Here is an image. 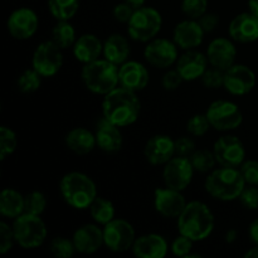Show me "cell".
I'll return each instance as SVG.
<instances>
[{
    "label": "cell",
    "instance_id": "6da1fadb",
    "mask_svg": "<svg viewBox=\"0 0 258 258\" xmlns=\"http://www.w3.org/2000/svg\"><path fill=\"white\" fill-rule=\"evenodd\" d=\"M141 112V102L138 92L118 86L103 96V118L118 127H126L138 121Z\"/></svg>",
    "mask_w": 258,
    "mask_h": 258
},
{
    "label": "cell",
    "instance_id": "7a4b0ae2",
    "mask_svg": "<svg viewBox=\"0 0 258 258\" xmlns=\"http://www.w3.org/2000/svg\"><path fill=\"white\" fill-rule=\"evenodd\" d=\"M176 221L179 234H183L194 242L207 239L214 229L213 213L207 204L199 201L186 204Z\"/></svg>",
    "mask_w": 258,
    "mask_h": 258
},
{
    "label": "cell",
    "instance_id": "3957f363",
    "mask_svg": "<svg viewBox=\"0 0 258 258\" xmlns=\"http://www.w3.org/2000/svg\"><path fill=\"white\" fill-rule=\"evenodd\" d=\"M246 181L239 168L221 166L214 169L206 178L204 188L212 198L221 202H232L239 198Z\"/></svg>",
    "mask_w": 258,
    "mask_h": 258
},
{
    "label": "cell",
    "instance_id": "277c9868",
    "mask_svg": "<svg viewBox=\"0 0 258 258\" xmlns=\"http://www.w3.org/2000/svg\"><path fill=\"white\" fill-rule=\"evenodd\" d=\"M59 191L66 203L77 211L88 209L98 197L95 181L81 171H71L63 175L59 183Z\"/></svg>",
    "mask_w": 258,
    "mask_h": 258
},
{
    "label": "cell",
    "instance_id": "5b68a950",
    "mask_svg": "<svg viewBox=\"0 0 258 258\" xmlns=\"http://www.w3.org/2000/svg\"><path fill=\"white\" fill-rule=\"evenodd\" d=\"M81 78L90 92L105 96L120 86L118 66L106 58H98L93 62L83 64Z\"/></svg>",
    "mask_w": 258,
    "mask_h": 258
},
{
    "label": "cell",
    "instance_id": "8992f818",
    "mask_svg": "<svg viewBox=\"0 0 258 258\" xmlns=\"http://www.w3.org/2000/svg\"><path fill=\"white\" fill-rule=\"evenodd\" d=\"M15 243L24 249H34L42 246L47 238V226L40 216L23 213L13 222Z\"/></svg>",
    "mask_w": 258,
    "mask_h": 258
},
{
    "label": "cell",
    "instance_id": "52a82bcc",
    "mask_svg": "<svg viewBox=\"0 0 258 258\" xmlns=\"http://www.w3.org/2000/svg\"><path fill=\"white\" fill-rule=\"evenodd\" d=\"M163 27V17L151 7H141L135 9L127 23L128 37L135 42L148 43L153 40Z\"/></svg>",
    "mask_w": 258,
    "mask_h": 258
},
{
    "label": "cell",
    "instance_id": "ba28073f",
    "mask_svg": "<svg viewBox=\"0 0 258 258\" xmlns=\"http://www.w3.org/2000/svg\"><path fill=\"white\" fill-rule=\"evenodd\" d=\"M103 243L115 253H123L133 248L136 232L133 224L123 218H115L103 226Z\"/></svg>",
    "mask_w": 258,
    "mask_h": 258
},
{
    "label": "cell",
    "instance_id": "9c48e42d",
    "mask_svg": "<svg viewBox=\"0 0 258 258\" xmlns=\"http://www.w3.org/2000/svg\"><path fill=\"white\" fill-rule=\"evenodd\" d=\"M206 115L212 127L217 131L236 130L243 122L241 108L232 101H214L208 106Z\"/></svg>",
    "mask_w": 258,
    "mask_h": 258
},
{
    "label": "cell",
    "instance_id": "30bf717a",
    "mask_svg": "<svg viewBox=\"0 0 258 258\" xmlns=\"http://www.w3.org/2000/svg\"><path fill=\"white\" fill-rule=\"evenodd\" d=\"M62 50L53 40L40 43L33 53L32 67L42 77H53L63 66Z\"/></svg>",
    "mask_w": 258,
    "mask_h": 258
},
{
    "label": "cell",
    "instance_id": "8fae6325",
    "mask_svg": "<svg viewBox=\"0 0 258 258\" xmlns=\"http://www.w3.org/2000/svg\"><path fill=\"white\" fill-rule=\"evenodd\" d=\"M219 166L239 168L246 160V148L239 138L234 135H223L217 139L213 146Z\"/></svg>",
    "mask_w": 258,
    "mask_h": 258
},
{
    "label": "cell",
    "instance_id": "7c38bea8",
    "mask_svg": "<svg viewBox=\"0 0 258 258\" xmlns=\"http://www.w3.org/2000/svg\"><path fill=\"white\" fill-rule=\"evenodd\" d=\"M178 45L174 40L166 38H154L146 43L144 57L146 62L159 70H168L179 58Z\"/></svg>",
    "mask_w": 258,
    "mask_h": 258
},
{
    "label": "cell",
    "instance_id": "4fadbf2b",
    "mask_svg": "<svg viewBox=\"0 0 258 258\" xmlns=\"http://www.w3.org/2000/svg\"><path fill=\"white\" fill-rule=\"evenodd\" d=\"M194 168L191 161L185 156L175 155L164 165L163 179L165 186L175 190H185L193 180Z\"/></svg>",
    "mask_w": 258,
    "mask_h": 258
},
{
    "label": "cell",
    "instance_id": "5bb4252c",
    "mask_svg": "<svg viewBox=\"0 0 258 258\" xmlns=\"http://www.w3.org/2000/svg\"><path fill=\"white\" fill-rule=\"evenodd\" d=\"M38 27H39L38 15L30 8H18L7 20L8 32L17 40L30 39L37 33Z\"/></svg>",
    "mask_w": 258,
    "mask_h": 258
},
{
    "label": "cell",
    "instance_id": "9a60e30c",
    "mask_svg": "<svg viewBox=\"0 0 258 258\" xmlns=\"http://www.w3.org/2000/svg\"><path fill=\"white\" fill-rule=\"evenodd\" d=\"M257 82L256 73L246 64L234 63L232 67L224 71L223 87L233 96L248 95Z\"/></svg>",
    "mask_w": 258,
    "mask_h": 258
},
{
    "label": "cell",
    "instance_id": "2e32d148",
    "mask_svg": "<svg viewBox=\"0 0 258 258\" xmlns=\"http://www.w3.org/2000/svg\"><path fill=\"white\" fill-rule=\"evenodd\" d=\"M185 197L180 190L165 186L154 191V207L160 216L165 218H178L186 207Z\"/></svg>",
    "mask_w": 258,
    "mask_h": 258
},
{
    "label": "cell",
    "instance_id": "e0dca14e",
    "mask_svg": "<svg viewBox=\"0 0 258 258\" xmlns=\"http://www.w3.org/2000/svg\"><path fill=\"white\" fill-rule=\"evenodd\" d=\"M144 155L151 165H165L175 156V140L168 135H155L146 141Z\"/></svg>",
    "mask_w": 258,
    "mask_h": 258
},
{
    "label": "cell",
    "instance_id": "ac0fdd59",
    "mask_svg": "<svg viewBox=\"0 0 258 258\" xmlns=\"http://www.w3.org/2000/svg\"><path fill=\"white\" fill-rule=\"evenodd\" d=\"M72 241L75 243L76 251L81 254H93L102 246L103 243V229L100 228L97 223H87L78 227L73 233Z\"/></svg>",
    "mask_w": 258,
    "mask_h": 258
},
{
    "label": "cell",
    "instance_id": "d6986e66",
    "mask_svg": "<svg viewBox=\"0 0 258 258\" xmlns=\"http://www.w3.org/2000/svg\"><path fill=\"white\" fill-rule=\"evenodd\" d=\"M206 54L209 64L222 71H227L236 63L237 48L232 39L216 38L209 43Z\"/></svg>",
    "mask_w": 258,
    "mask_h": 258
},
{
    "label": "cell",
    "instance_id": "ffe728a7",
    "mask_svg": "<svg viewBox=\"0 0 258 258\" xmlns=\"http://www.w3.org/2000/svg\"><path fill=\"white\" fill-rule=\"evenodd\" d=\"M118 80L120 86L122 87L134 92H140L148 87L150 75L143 63L138 60H126L125 63L118 66Z\"/></svg>",
    "mask_w": 258,
    "mask_h": 258
},
{
    "label": "cell",
    "instance_id": "44dd1931",
    "mask_svg": "<svg viewBox=\"0 0 258 258\" xmlns=\"http://www.w3.org/2000/svg\"><path fill=\"white\" fill-rule=\"evenodd\" d=\"M228 34L237 43H252L258 40V17L251 12L241 13L231 20Z\"/></svg>",
    "mask_w": 258,
    "mask_h": 258
},
{
    "label": "cell",
    "instance_id": "7402d4cb",
    "mask_svg": "<svg viewBox=\"0 0 258 258\" xmlns=\"http://www.w3.org/2000/svg\"><path fill=\"white\" fill-rule=\"evenodd\" d=\"M206 32L197 19H185L174 28L173 40L180 49H196L203 43Z\"/></svg>",
    "mask_w": 258,
    "mask_h": 258
},
{
    "label": "cell",
    "instance_id": "603a6c76",
    "mask_svg": "<svg viewBox=\"0 0 258 258\" xmlns=\"http://www.w3.org/2000/svg\"><path fill=\"white\" fill-rule=\"evenodd\" d=\"M208 64L209 62L207 54L196 49H190L185 50L183 54L179 55L175 68L180 73L184 81L190 82V81L201 78L208 68Z\"/></svg>",
    "mask_w": 258,
    "mask_h": 258
},
{
    "label": "cell",
    "instance_id": "cb8c5ba5",
    "mask_svg": "<svg viewBox=\"0 0 258 258\" xmlns=\"http://www.w3.org/2000/svg\"><path fill=\"white\" fill-rule=\"evenodd\" d=\"M131 251L139 258H164L169 252V244L160 234L148 233L136 237Z\"/></svg>",
    "mask_w": 258,
    "mask_h": 258
},
{
    "label": "cell",
    "instance_id": "d4e9b609",
    "mask_svg": "<svg viewBox=\"0 0 258 258\" xmlns=\"http://www.w3.org/2000/svg\"><path fill=\"white\" fill-rule=\"evenodd\" d=\"M72 48L75 58L83 64L93 62L101 58V54H103V43L97 35L91 34V33L77 38Z\"/></svg>",
    "mask_w": 258,
    "mask_h": 258
},
{
    "label": "cell",
    "instance_id": "484cf974",
    "mask_svg": "<svg viewBox=\"0 0 258 258\" xmlns=\"http://www.w3.org/2000/svg\"><path fill=\"white\" fill-rule=\"evenodd\" d=\"M96 141L101 150L112 154L121 150L123 138L118 126L113 125L110 121L103 118L102 122L98 123L97 130H96Z\"/></svg>",
    "mask_w": 258,
    "mask_h": 258
},
{
    "label": "cell",
    "instance_id": "4316f807",
    "mask_svg": "<svg viewBox=\"0 0 258 258\" xmlns=\"http://www.w3.org/2000/svg\"><path fill=\"white\" fill-rule=\"evenodd\" d=\"M66 146L77 155H87L97 146L96 134L86 127H75L66 135Z\"/></svg>",
    "mask_w": 258,
    "mask_h": 258
},
{
    "label": "cell",
    "instance_id": "83f0119b",
    "mask_svg": "<svg viewBox=\"0 0 258 258\" xmlns=\"http://www.w3.org/2000/svg\"><path fill=\"white\" fill-rule=\"evenodd\" d=\"M131 54V47L127 38L122 34H111L103 42V58L115 64L121 66L128 60Z\"/></svg>",
    "mask_w": 258,
    "mask_h": 258
},
{
    "label": "cell",
    "instance_id": "f1b7e54d",
    "mask_svg": "<svg viewBox=\"0 0 258 258\" xmlns=\"http://www.w3.org/2000/svg\"><path fill=\"white\" fill-rule=\"evenodd\" d=\"M24 213V196L17 189L5 188L0 193V214L15 219Z\"/></svg>",
    "mask_w": 258,
    "mask_h": 258
},
{
    "label": "cell",
    "instance_id": "f546056e",
    "mask_svg": "<svg viewBox=\"0 0 258 258\" xmlns=\"http://www.w3.org/2000/svg\"><path fill=\"white\" fill-rule=\"evenodd\" d=\"M88 209H90V214L93 221L100 226H105L115 219V206L107 198L97 197Z\"/></svg>",
    "mask_w": 258,
    "mask_h": 258
},
{
    "label": "cell",
    "instance_id": "4dcf8cb0",
    "mask_svg": "<svg viewBox=\"0 0 258 258\" xmlns=\"http://www.w3.org/2000/svg\"><path fill=\"white\" fill-rule=\"evenodd\" d=\"M52 40L60 49H68L75 45L77 40L76 30L70 20H58L52 30Z\"/></svg>",
    "mask_w": 258,
    "mask_h": 258
},
{
    "label": "cell",
    "instance_id": "1f68e13d",
    "mask_svg": "<svg viewBox=\"0 0 258 258\" xmlns=\"http://www.w3.org/2000/svg\"><path fill=\"white\" fill-rule=\"evenodd\" d=\"M48 9L57 20H71L80 9V0H48Z\"/></svg>",
    "mask_w": 258,
    "mask_h": 258
},
{
    "label": "cell",
    "instance_id": "d6a6232c",
    "mask_svg": "<svg viewBox=\"0 0 258 258\" xmlns=\"http://www.w3.org/2000/svg\"><path fill=\"white\" fill-rule=\"evenodd\" d=\"M189 159L194 170L198 173H211L216 169V165H218L213 150L211 151L208 149H197Z\"/></svg>",
    "mask_w": 258,
    "mask_h": 258
},
{
    "label": "cell",
    "instance_id": "836d02e7",
    "mask_svg": "<svg viewBox=\"0 0 258 258\" xmlns=\"http://www.w3.org/2000/svg\"><path fill=\"white\" fill-rule=\"evenodd\" d=\"M42 76L34 70L29 68L20 73L17 80V87L23 93H34L42 86Z\"/></svg>",
    "mask_w": 258,
    "mask_h": 258
},
{
    "label": "cell",
    "instance_id": "e575fe53",
    "mask_svg": "<svg viewBox=\"0 0 258 258\" xmlns=\"http://www.w3.org/2000/svg\"><path fill=\"white\" fill-rule=\"evenodd\" d=\"M48 206L47 197L39 190H33L24 196V213L42 216Z\"/></svg>",
    "mask_w": 258,
    "mask_h": 258
},
{
    "label": "cell",
    "instance_id": "d590c367",
    "mask_svg": "<svg viewBox=\"0 0 258 258\" xmlns=\"http://www.w3.org/2000/svg\"><path fill=\"white\" fill-rule=\"evenodd\" d=\"M18 146L17 134L8 126L0 127V160L4 161L7 156L12 155Z\"/></svg>",
    "mask_w": 258,
    "mask_h": 258
},
{
    "label": "cell",
    "instance_id": "8d00e7d4",
    "mask_svg": "<svg viewBox=\"0 0 258 258\" xmlns=\"http://www.w3.org/2000/svg\"><path fill=\"white\" fill-rule=\"evenodd\" d=\"M49 249L53 256L57 258H71L73 254L77 253L72 239H68L66 237H55V238H53L50 241Z\"/></svg>",
    "mask_w": 258,
    "mask_h": 258
},
{
    "label": "cell",
    "instance_id": "74e56055",
    "mask_svg": "<svg viewBox=\"0 0 258 258\" xmlns=\"http://www.w3.org/2000/svg\"><path fill=\"white\" fill-rule=\"evenodd\" d=\"M211 127V122H209L206 113H197L193 117L189 118L188 123H186V130H188V133L191 136H197V138L206 135Z\"/></svg>",
    "mask_w": 258,
    "mask_h": 258
},
{
    "label": "cell",
    "instance_id": "f35d334b",
    "mask_svg": "<svg viewBox=\"0 0 258 258\" xmlns=\"http://www.w3.org/2000/svg\"><path fill=\"white\" fill-rule=\"evenodd\" d=\"M202 83L208 90H217V88L223 87L224 83V71L219 70L212 66L211 68H207L206 72L201 77Z\"/></svg>",
    "mask_w": 258,
    "mask_h": 258
},
{
    "label": "cell",
    "instance_id": "ab89813d",
    "mask_svg": "<svg viewBox=\"0 0 258 258\" xmlns=\"http://www.w3.org/2000/svg\"><path fill=\"white\" fill-rule=\"evenodd\" d=\"M208 9V0H183L181 12L189 19H198Z\"/></svg>",
    "mask_w": 258,
    "mask_h": 258
},
{
    "label": "cell",
    "instance_id": "60d3db41",
    "mask_svg": "<svg viewBox=\"0 0 258 258\" xmlns=\"http://www.w3.org/2000/svg\"><path fill=\"white\" fill-rule=\"evenodd\" d=\"M194 241H191L188 237L183 236V234H179L175 239L171 243V252H173L174 256L176 257H184L188 258L191 254L193 251Z\"/></svg>",
    "mask_w": 258,
    "mask_h": 258
},
{
    "label": "cell",
    "instance_id": "b9f144b4",
    "mask_svg": "<svg viewBox=\"0 0 258 258\" xmlns=\"http://www.w3.org/2000/svg\"><path fill=\"white\" fill-rule=\"evenodd\" d=\"M14 243L15 237L13 227H10L7 222H0V254H7L12 251Z\"/></svg>",
    "mask_w": 258,
    "mask_h": 258
},
{
    "label": "cell",
    "instance_id": "7bdbcfd3",
    "mask_svg": "<svg viewBox=\"0 0 258 258\" xmlns=\"http://www.w3.org/2000/svg\"><path fill=\"white\" fill-rule=\"evenodd\" d=\"M242 175L247 185L258 186V161L257 160H244L239 166Z\"/></svg>",
    "mask_w": 258,
    "mask_h": 258
},
{
    "label": "cell",
    "instance_id": "ee69618b",
    "mask_svg": "<svg viewBox=\"0 0 258 258\" xmlns=\"http://www.w3.org/2000/svg\"><path fill=\"white\" fill-rule=\"evenodd\" d=\"M238 199L244 208L249 209V211H256L258 209V186H246Z\"/></svg>",
    "mask_w": 258,
    "mask_h": 258
},
{
    "label": "cell",
    "instance_id": "f6af8a7d",
    "mask_svg": "<svg viewBox=\"0 0 258 258\" xmlns=\"http://www.w3.org/2000/svg\"><path fill=\"white\" fill-rule=\"evenodd\" d=\"M197 150L196 141L189 136H181L175 140V155L190 158L191 154Z\"/></svg>",
    "mask_w": 258,
    "mask_h": 258
},
{
    "label": "cell",
    "instance_id": "bcb514c9",
    "mask_svg": "<svg viewBox=\"0 0 258 258\" xmlns=\"http://www.w3.org/2000/svg\"><path fill=\"white\" fill-rule=\"evenodd\" d=\"M184 82L183 77H181L180 73L178 72V70H169L166 71L165 75L161 78V85H163L164 90L166 91H175L180 87L181 83Z\"/></svg>",
    "mask_w": 258,
    "mask_h": 258
},
{
    "label": "cell",
    "instance_id": "7dc6e473",
    "mask_svg": "<svg viewBox=\"0 0 258 258\" xmlns=\"http://www.w3.org/2000/svg\"><path fill=\"white\" fill-rule=\"evenodd\" d=\"M134 12H135V9L130 4H127L126 2H122L116 4L115 8H113V17H115V19L117 22L127 24L128 20L133 17Z\"/></svg>",
    "mask_w": 258,
    "mask_h": 258
},
{
    "label": "cell",
    "instance_id": "c3c4849f",
    "mask_svg": "<svg viewBox=\"0 0 258 258\" xmlns=\"http://www.w3.org/2000/svg\"><path fill=\"white\" fill-rule=\"evenodd\" d=\"M198 23L206 33H212L216 30L219 24V15L213 12H206L201 18H198Z\"/></svg>",
    "mask_w": 258,
    "mask_h": 258
},
{
    "label": "cell",
    "instance_id": "681fc988",
    "mask_svg": "<svg viewBox=\"0 0 258 258\" xmlns=\"http://www.w3.org/2000/svg\"><path fill=\"white\" fill-rule=\"evenodd\" d=\"M248 234H249V238H251V241L253 242L256 246H258V218L254 219V221L249 224Z\"/></svg>",
    "mask_w": 258,
    "mask_h": 258
},
{
    "label": "cell",
    "instance_id": "f907efd6",
    "mask_svg": "<svg viewBox=\"0 0 258 258\" xmlns=\"http://www.w3.org/2000/svg\"><path fill=\"white\" fill-rule=\"evenodd\" d=\"M237 237H238V234H237L236 229H229V231L226 233V237H224V238H226L227 243L231 244V243H234V242H236Z\"/></svg>",
    "mask_w": 258,
    "mask_h": 258
},
{
    "label": "cell",
    "instance_id": "816d5d0a",
    "mask_svg": "<svg viewBox=\"0 0 258 258\" xmlns=\"http://www.w3.org/2000/svg\"><path fill=\"white\" fill-rule=\"evenodd\" d=\"M248 9L249 12L258 17V0H248Z\"/></svg>",
    "mask_w": 258,
    "mask_h": 258
},
{
    "label": "cell",
    "instance_id": "f5cc1de1",
    "mask_svg": "<svg viewBox=\"0 0 258 258\" xmlns=\"http://www.w3.org/2000/svg\"><path fill=\"white\" fill-rule=\"evenodd\" d=\"M123 2H126L127 4H130L134 9H138V8L144 7V4H145L146 0H123Z\"/></svg>",
    "mask_w": 258,
    "mask_h": 258
},
{
    "label": "cell",
    "instance_id": "db71d44e",
    "mask_svg": "<svg viewBox=\"0 0 258 258\" xmlns=\"http://www.w3.org/2000/svg\"><path fill=\"white\" fill-rule=\"evenodd\" d=\"M244 257L246 258H258V246L254 244L253 248L248 249V251L244 253Z\"/></svg>",
    "mask_w": 258,
    "mask_h": 258
}]
</instances>
